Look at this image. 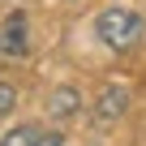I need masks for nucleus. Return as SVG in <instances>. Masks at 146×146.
<instances>
[{
	"label": "nucleus",
	"mask_w": 146,
	"mask_h": 146,
	"mask_svg": "<svg viewBox=\"0 0 146 146\" xmlns=\"http://www.w3.org/2000/svg\"><path fill=\"white\" fill-rule=\"evenodd\" d=\"M26 52H30V17L26 13H9L0 22V56L22 60Z\"/></svg>",
	"instance_id": "f03ea898"
},
{
	"label": "nucleus",
	"mask_w": 146,
	"mask_h": 146,
	"mask_svg": "<svg viewBox=\"0 0 146 146\" xmlns=\"http://www.w3.org/2000/svg\"><path fill=\"white\" fill-rule=\"evenodd\" d=\"M82 108V95H78V86H60L52 99H47V112L60 120V116H73V112H78Z\"/></svg>",
	"instance_id": "20e7f679"
},
{
	"label": "nucleus",
	"mask_w": 146,
	"mask_h": 146,
	"mask_svg": "<svg viewBox=\"0 0 146 146\" xmlns=\"http://www.w3.org/2000/svg\"><path fill=\"white\" fill-rule=\"evenodd\" d=\"M17 108V86L13 82H0V116H9Z\"/></svg>",
	"instance_id": "423d86ee"
},
{
	"label": "nucleus",
	"mask_w": 146,
	"mask_h": 146,
	"mask_svg": "<svg viewBox=\"0 0 146 146\" xmlns=\"http://www.w3.org/2000/svg\"><path fill=\"white\" fill-rule=\"evenodd\" d=\"M39 133H43V125H13L0 137V146H39Z\"/></svg>",
	"instance_id": "39448f33"
},
{
	"label": "nucleus",
	"mask_w": 146,
	"mask_h": 146,
	"mask_svg": "<svg viewBox=\"0 0 146 146\" xmlns=\"http://www.w3.org/2000/svg\"><path fill=\"white\" fill-rule=\"evenodd\" d=\"M129 99H133V95H129L125 82H108V86L95 95V120H99V125H116V120L129 112Z\"/></svg>",
	"instance_id": "7ed1b4c3"
},
{
	"label": "nucleus",
	"mask_w": 146,
	"mask_h": 146,
	"mask_svg": "<svg viewBox=\"0 0 146 146\" xmlns=\"http://www.w3.org/2000/svg\"><path fill=\"white\" fill-rule=\"evenodd\" d=\"M95 35H99V43H103L108 52L125 56V52H133V47L146 39V17H142L137 9H129V5H108V9L95 17Z\"/></svg>",
	"instance_id": "f257e3e1"
}]
</instances>
